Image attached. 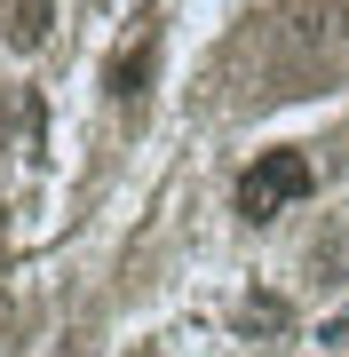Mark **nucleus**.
<instances>
[{"mask_svg":"<svg viewBox=\"0 0 349 357\" xmlns=\"http://www.w3.org/2000/svg\"><path fill=\"white\" fill-rule=\"evenodd\" d=\"M302 48H310V56H334V48H349V0H318V8L310 16H302Z\"/></svg>","mask_w":349,"mask_h":357,"instance_id":"obj_3","label":"nucleus"},{"mask_svg":"<svg viewBox=\"0 0 349 357\" xmlns=\"http://www.w3.org/2000/svg\"><path fill=\"white\" fill-rule=\"evenodd\" d=\"M151 64H159V32H143L135 48L111 56V103H135L143 88H151Z\"/></svg>","mask_w":349,"mask_h":357,"instance_id":"obj_2","label":"nucleus"},{"mask_svg":"<svg viewBox=\"0 0 349 357\" xmlns=\"http://www.w3.org/2000/svg\"><path fill=\"white\" fill-rule=\"evenodd\" d=\"M246 326H270V333H278V326H286V302H270V294H262V302H246Z\"/></svg>","mask_w":349,"mask_h":357,"instance_id":"obj_4","label":"nucleus"},{"mask_svg":"<svg viewBox=\"0 0 349 357\" xmlns=\"http://www.w3.org/2000/svg\"><path fill=\"white\" fill-rule=\"evenodd\" d=\"M310 191H318V167L302 159V151H262V159L238 175V215H246V222H278L286 206H302Z\"/></svg>","mask_w":349,"mask_h":357,"instance_id":"obj_1","label":"nucleus"}]
</instances>
